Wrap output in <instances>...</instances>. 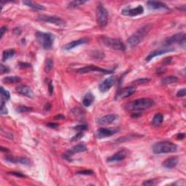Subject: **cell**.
<instances>
[{
    "label": "cell",
    "instance_id": "obj_1",
    "mask_svg": "<svg viewBox=\"0 0 186 186\" xmlns=\"http://www.w3.org/2000/svg\"><path fill=\"white\" fill-rule=\"evenodd\" d=\"M154 102L151 98H140L131 101L125 106V109L127 111L132 113H142L145 109L152 107Z\"/></svg>",
    "mask_w": 186,
    "mask_h": 186
},
{
    "label": "cell",
    "instance_id": "obj_2",
    "mask_svg": "<svg viewBox=\"0 0 186 186\" xmlns=\"http://www.w3.org/2000/svg\"><path fill=\"white\" fill-rule=\"evenodd\" d=\"M150 25L142 26L127 39V44L130 48H133L140 44L151 30Z\"/></svg>",
    "mask_w": 186,
    "mask_h": 186
},
{
    "label": "cell",
    "instance_id": "obj_3",
    "mask_svg": "<svg viewBox=\"0 0 186 186\" xmlns=\"http://www.w3.org/2000/svg\"><path fill=\"white\" fill-rule=\"evenodd\" d=\"M177 150V145L169 141H161L156 142L152 147L153 152L155 154H170V153L176 152Z\"/></svg>",
    "mask_w": 186,
    "mask_h": 186
},
{
    "label": "cell",
    "instance_id": "obj_4",
    "mask_svg": "<svg viewBox=\"0 0 186 186\" xmlns=\"http://www.w3.org/2000/svg\"><path fill=\"white\" fill-rule=\"evenodd\" d=\"M36 38L38 42L42 46L44 49H50L54 44L55 36L51 33H44L37 31L36 33Z\"/></svg>",
    "mask_w": 186,
    "mask_h": 186
},
{
    "label": "cell",
    "instance_id": "obj_5",
    "mask_svg": "<svg viewBox=\"0 0 186 186\" xmlns=\"http://www.w3.org/2000/svg\"><path fill=\"white\" fill-rule=\"evenodd\" d=\"M100 40L108 47L112 48L116 50L124 51L126 49L125 45L120 39L107 37V36H102L100 38Z\"/></svg>",
    "mask_w": 186,
    "mask_h": 186
},
{
    "label": "cell",
    "instance_id": "obj_6",
    "mask_svg": "<svg viewBox=\"0 0 186 186\" xmlns=\"http://www.w3.org/2000/svg\"><path fill=\"white\" fill-rule=\"evenodd\" d=\"M96 16L99 26L101 27H105L108 22V12L102 4H99L97 5Z\"/></svg>",
    "mask_w": 186,
    "mask_h": 186
},
{
    "label": "cell",
    "instance_id": "obj_7",
    "mask_svg": "<svg viewBox=\"0 0 186 186\" xmlns=\"http://www.w3.org/2000/svg\"><path fill=\"white\" fill-rule=\"evenodd\" d=\"M174 43H178L179 44L182 45L183 47L185 46V34L184 33H179V34H174L170 37L167 38L164 42V45H165L167 47H169V46Z\"/></svg>",
    "mask_w": 186,
    "mask_h": 186
},
{
    "label": "cell",
    "instance_id": "obj_8",
    "mask_svg": "<svg viewBox=\"0 0 186 186\" xmlns=\"http://www.w3.org/2000/svg\"><path fill=\"white\" fill-rule=\"evenodd\" d=\"M37 20L43 22H46L52 23L58 26H65L66 25V21L61 18L58 16H40L37 18Z\"/></svg>",
    "mask_w": 186,
    "mask_h": 186
},
{
    "label": "cell",
    "instance_id": "obj_9",
    "mask_svg": "<svg viewBox=\"0 0 186 186\" xmlns=\"http://www.w3.org/2000/svg\"><path fill=\"white\" fill-rule=\"evenodd\" d=\"M119 131L118 127H111V128H100L96 132V137L99 139L105 138V137H110L114 135L116 132Z\"/></svg>",
    "mask_w": 186,
    "mask_h": 186
},
{
    "label": "cell",
    "instance_id": "obj_10",
    "mask_svg": "<svg viewBox=\"0 0 186 186\" xmlns=\"http://www.w3.org/2000/svg\"><path fill=\"white\" fill-rule=\"evenodd\" d=\"M92 71H97V72H101L103 74H110L114 73V71H111V70H108V69H104L102 68L97 67L95 66H85V67H83L81 69H79L77 70V72L79 74H86V73L89 72H92Z\"/></svg>",
    "mask_w": 186,
    "mask_h": 186
},
{
    "label": "cell",
    "instance_id": "obj_11",
    "mask_svg": "<svg viewBox=\"0 0 186 186\" xmlns=\"http://www.w3.org/2000/svg\"><path fill=\"white\" fill-rule=\"evenodd\" d=\"M116 81V77L114 76H111L103 81L99 84V89L101 92H106L111 89Z\"/></svg>",
    "mask_w": 186,
    "mask_h": 186
},
{
    "label": "cell",
    "instance_id": "obj_12",
    "mask_svg": "<svg viewBox=\"0 0 186 186\" xmlns=\"http://www.w3.org/2000/svg\"><path fill=\"white\" fill-rule=\"evenodd\" d=\"M87 146L84 145V143H79L77 144V145L74 146L71 149H70L66 153V154L63 155V157L66 159H71L73 156L75 154H79V153L81 152H84L85 151H87Z\"/></svg>",
    "mask_w": 186,
    "mask_h": 186
},
{
    "label": "cell",
    "instance_id": "obj_13",
    "mask_svg": "<svg viewBox=\"0 0 186 186\" xmlns=\"http://www.w3.org/2000/svg\"><path fill=\"white\" fill-rule=\"evenodd\" d=\"M143 13L144 9L142 5H138L135 8L126 7L122 10V15L126 16H130V17L140 16V15H142Z\"/></svg>",
    "mask_w": 186,
    "mask_h": 186
},
{
    "label": "cell",
    "instance_id": "obj_14",
    "mask_svg": "<svg viewBox=\"0 0 186 186\" xmlns=\"http://www.w3.org/2000/svg\"><path fill=\"white\" fill-rule=\"evenodd\" d=\"M136 92V88L134 87H127L121 89L116 96V99H123L130 97Z\"/></svg>",
    "mask_w": 186,
    "mask_h": 186
},
{
    "label": "cell",
    "instance_id": "obj_15",
    "mask_svg": "<svg viewBox=\"0 0 186 186\" xmlns=\"http://www.w3.org/2000/svg\"><path fill=\"white\" fill-rule=\"evenodd\" d=\"M128 151H127V149H122V150L119 151L117 153L114 154V155L108 158L107 162L109 163L121 162V161L124 160L127 157Z\"/></svg>",
    "mask_w": 186,
    "mask_h": 186
},
{
    "label": "cell",
    "instance_id": "obj_16",
    "mask_svg": "<svg viewBox=\"0 0 186 186\" xmlns=\"http://www.w3.org/2000/svg\"><path fill=\"white\" fill-rule=\"evenodd\" d=\"M172 51H174V48L170 47V46L164 48V49H157V50H154V51H153V52H151L150 54H149L146 57L145 61L148 62V61H151L153 58L156 57V56L162 55L166 54V53H167V52H172Z\"/></svg>",
    "mask_w": 186,
    "mask_h": 186
},
{
    "label": "cell",
    "instance_id": "obj_17",
    "mask_svg": "<svg viewBox=\"0 0 186 186\" xmlns=\"http://www.w3.org/2000/svg\"><path fill=\"white\" fill-rule=\"evenodd\" d=\"M89 41V39L87 37H84V38H81V39H77V40H74L71 41V42L68 43L66 45L64 46V49H66V50H70L71 49H74L76 46L81 45V44H86Z\"/></svg>",
    "mask_w": 186,
    "mask_h": 186
},
{
    "label": "cell",
    "instance_id": "obj_18",
    "mask_svg": "<svg viewBox=\"0 0 186 186\" xmlns=\"http://www.w3.org/2000/svg\"><path fill=\"white\" fill-rule=\"evenodd\" d=\"M16 91L21 94L26 96L28 97H32L34 96L31 88L27 85H19L16 87Z\"/></svg>",
    "mask_w": 186,
    "mask_h": 186
},
{
    "label": "cell",
    "instance_id": "obj_19",
    "mask_svg": "<svg viewBox=\"0 0 186 186\" xmlns=\"http://www.w3.org/2000/svg\"><path fill=\"white\" fill-rule=\"evenodd\" d=\"M116 118H117V116L114 115V114L106 115L97 119V124H99V125H104V124H110V123H112L114 121H115Z\"/></svg>",
    "mask_w": 186,
    "mask_h": 186
},
{
    "label": "cell",
    "instance_id": "obj_20",
    "mask_svg": "<svg viewBox=\"0 0 186 186\" xmlns=\"http://www.w3.org/2000/svg\"><path fill=\"white\" fill-rule=\"evenodd\" d=\"M178 163H179L178 157L174 156L166 159V160L162 163V166L164 167H165V168L172 169L174 168V167H175L178 164Z\"/></svg>",
    "mask_w": 186,
    "mask_h": 186
},
{
    "label": "cell",
    "instance_id": "obj_21",
    "mask_svg": "<svg viewBox=\"0 0 186 186\" xmlns=\"http://www.w3.org/2000/svg\"><path fill=\"white\" fill-rule=\"evenodd\" d=\"M148 6L149 8L153 10H159V9H165L169 10V8L165 3L162 2V1H148L147 2Z\"/></svg>",
    "mask_w": 186,
    "mask_h": 186
},
{
    "label": "cell",
    "instance_id": "obj_22",
    "mask_svg": "<svg viewBox=\"0 0 186 186\" xmlns=\"http://www.w3.org/2000/svg\"><path fill=\"white\" fill-rule=\"evenodd\" d=\"M23 4H24L25 5L29 7L36 10H45V7L43 5H41V4H38L36 2H34V1H29V0L28 1H23Z\"/></svg>",
    "mask_w": 186,
    "mask_h": 186
},
{
    "label": "cell",
    "instance_id": "obj_23",
    "mask_svg": "<svg viewBox=\"0 0 186 186\" xmlns=\"http://www.w3.org/2000/svg\"><path fill=\"white\" fill-rule=\"evenodd\" d=\"M94 96L91 92H88L83 97L82 103L85 107H89L94 102Z\"/></svg>",
    "mask_w": 186,
    "mask_h": 186
},
{
    "label": "cell",
    "instance_id": "obj_24",
    "mask_svg": "<svg viewBox=\"0 0 186 186\" xmlns=\"http://www.w3.org/2000/svg\"><path fill=\"white\" fill-rule=\"evenodd\" d=\"M178 81V78L174 76H169L164 78L162 80V84L163 85H168V84H173V83Z\"/></svg>",
    "mask_w": 186,
    "mask_h": 186
},
{
    "label": "cell",
    "instance_id": "obj_25",
    "mask_svg": "<svg viewBox=\"0 0 186 186\" xmlns=\"http://www.w3.org/2000/svg\"><path fill=\"white\" fill-rule=\"evenodd\" d=\"M21 79L19 76H6V77L3 78L2 81H4V83L5 84H14V83L19 82L21 81Z\"/></svg>",
    "mask_w": 186,
    "mask_h": 186
},
{
    "label": "cell",
    "instance_id": "obj_26",
    "mask_svg": "<svg viewBox=\"0 0 186 186\" xmlns=\"http://www.w3.org/2000/svg\"><path fill=\"white\" fill-rule=\"evenodd\" d=\"M163 121H164V116L162 115V114H156L155 116H154V119L152 120V124L153 125L156 126H159L160 124H162Z\"/></svg>",
    "mask_w": 186,
    "mask_h": 186
},
{
    "label": "cell",
    "instance_id": "obj_27",
    "mask_svg": "<svg viewBox=\"0 0 186 186\" xmlns=\"http://www.w3.org/2000/svg\"><path fill=\"white\" fill-rule=\"evenodd\" d=\"M15 53H16V52H15V50L13 49H7V50H4L2 54V61H6L7 60H9L10 58H12L14 56Z\"/></svg>",
    "mask_w": 186,
    "mask_h": 186
},
{
    "label": "cell",
    "instance_id": "obj_28",
    "mask_svg": "<svg viewBox=\"0 0 186 186\" xmlns=\"http://www.w3.org/2000/svg\"><path fill=\"white\" fill-rule=\"evenodd\" d=\"M137 137H140V135H138V134H129L128 136H124V137H119V138L117 139L116 142H126V141H129V140H132L137 138Z\"/></svg>",
    "mask_w": 186,
    "mask_h": 186
},
{
    "label": "cell",
    "instance_id": "obj_29",
    "mask_svg": "<svg viewBox=\"0 0 186 186\" xmlns=\"http://www.w3.org/2000/svg\"><path fill=\"white\" fill-rule=\"evenodd\" d=\"M0 92H1V101L2 102H5V101H7L10 99V92L7 90H6V89H4V87H1V88H0Z\"/></svg>",
    "mask_w": 186,
    "mask_h": 186
},
{
    "label": "cell",
    "instance_id": "obj_30",
    "mask_svg": "<svg viewBox=\"0 0 186 186\" xmlns=\"http://www.w3.org/2000/svg\"><path fill=\"white\" fill-rule=\"evenodd\" d=\"M53 66H54V62L52 58H47L45 61V65H44V70L45 72L48 73L51 71V70L53 69Z\"/></svg>",
    "mask_w": 186,
    "mask_h": 186
},
{
    "label": "cell",
    "instance_id": "obj_31",
    "mask_svg": "<svg viewBox=\"0 0 186 186\" xmlns=\"http://www.w3.org/2000/svg\"><path fill=\"white\" fill-rule=\"evenodd\" d=\"M16 163L28 166L31 164V161L26 157H16Z\"/></svg>",
    "mask_w": 186,
    "mask_h": 186
},
{
    "label": "cell",
    "instance_id": "obj_32",
    "mask_svg": "<svg viewBox=\"0 0 186 186\" xmlns=\"http://www.w3.org/2000/svg\"><path fill=\"white\" fill-rule=\"evenodd\" d=\"M86 2H87L86 1H78V0H76V1H71V2H69L68 6H69V7L70 8H75L85 4Z\"/></svg>",
    "mask_w": 186,
    "mask_h": 186
},
{
    "label": "cell",
    "instance_id": "obj_33",
    "mask_svg": "<svg viewBox=\"0 0 186 186\" xmlns=\"http://www.w3.org/2000/svg\"><path fill=\"white\" fill-rule=\"evenodd\" d=\"M32 110V108L29 107H26V106H18V107L16 108V111L18 113H25V112H29V111H31Z\"/></svg>",
    "mask_w": 186,
    "mask_h": 186
},
{
    "label": "cell",
    "instance_id": "obj_34",
    "mask_svg": "<svg viewBox=\"0 0 186 186\" xmlns=\"http://www.w3.org/2000/svg\"><path fill=\"white\" fill-rule=\"evenodd\" d=\"M76 174H82V175H92L94 174V172L90 169H84L82 171H79V172H76Z\"/></svg>",
    "mask_w": 186,
    "mask_h": 186
},
{
    "label": "cell",
    "instance_id": "obj_35",
    "mask_svg": "<svg viewBox=\"0 0 186 186\" xmlns=\"http://www.w3.org/2000/svg\"><path fill=\"white\" fill-rule=\"evenodd\" d=\"M8 111L7 108H6V106H4V102L1 101V108H0V114L1 115H6L7 114Z\"/></svg>",
    "mask_w": 186,
    "mask_h": 186
},
{
    "label": "cell",
    "instance_id": "obj_36",
    "mask_svg": "<svg viewBox=\"0 0 186 186\" xmlns=\"http://www.w3.org/2000/svg\"><path fill=\"white\" fill-rule=\"evenodd\" d=\"M150 81V79H148V78H143V79H140L137 80H135L134 81V84H145L146 82H148Z\"/></svg>",
    "mask_w": 186,
    "mask_h": 186
},
{
    "label": "cell",
    "instance_id": "obj_37",
    "mask_svg": "<svg viewBox=\"0 0 186 186\" xmlns=\"http://www.w3.org/2000/svg\"><path fill=\"white\" fill-rule=\"evenodd\" d=\"M92 57L94 58H97V59H101V58H103L104 57V55L103 54L102 52L97 51V52H92Z\"/></svg>",
    "mask_w": 186,
    "mask_h": 186
},
{
    "label": "cell",
    "instance_id": "obj_38",
    "mask_svg": "<svg viewBox=\"0 0 186 186\" xmlns=\"http://www.w3.org/2000/svg\"><path fill=\"white\" fill-rule=\"evenodd\" d=\"M9 71H10L9 68L4 66L3 64H0V74H5V73H8Z\"/></svg>",
    "mask_w": 186,
    "mask_h": 186
},
{
    "label": "cell",
    "instance_id": "obj_39",
    "mask_svg": "<svg viewBox=\"0 0 186 186\" xmlns=\"http://www.w3.org/2000/svg\"><path fill=\"white\" fill-rule=\"evenodd\" d=\"M74 129H75V130L80 131V132H81V131L87 130V126L86 125V124H81V125L76 126V127H74Z\"/></svg>",
    "mask_w": 186,
    "mask_h": 186
},
{
    "label": "cell",
    "instance_id": "obj_40",
    "mask_svg": "<svg viewBox=\"0 0 186 186\" xmlns=\"http://www.w3.org/2000/svg\"><path fill=\"white\" fill-rule=\"evenodd\" d=\"M186 94V89L185 88H183V89H180L179 90L178 92L177 93V96L178 97H185Z\"/></svg>",
    "mask_w": 186,
    "mask_h": 186
},
{
    "label": "cell",
    "instance_id": "obj_41",
    "mask_svg": "<svg viewBox=\"0 0 186 186\" xmlns=\"http://www.w3.org/2000/svg\"><path fill=\"white\" fill-rule=\"evenodd\" d=\"M142 185H156V182L154 180H145L142 182Z\"/></svg>",
    "mask_w": 186,
    "mask_h": 186
},
{
    "label": "cell",
    "instance_id": "obj_42",
    "mask_svg": "<svg viewBox=\"0 0 186 186\" xmlns=\"http://www.w3.org/2000/svg\"><path fill=\"white\" fill-rule=\"evenodd\" d=\"M18 66H19L20 68H21V69H27V68L31 67V64L29 63L20 62L19 63H18Z\"/></svg>",
    "mask_w": 186,
    "mask_h": 186
},
{
    "label": "cell",
    "instance_id": "obj_43",
    "mask_svg": "<svg viewBox=\"0 0 186 186\" xmlns=\"http://www.w3.org/2000/svg\"><path fill=\"white\" fill-rule=\"evenodd\" d=\"M48 89H49V92L50 94H52L53 93V89H54V88H53V84H52V81L49 80V81H48Z\"/></svg>",
    "mask_w": 186,
    "mask_h": 186
},
{
    "label": "cell",
    "instance_id": "obj_44",
    "mask_svg": "<svg viewBox=\"0 0 186 186\" xmlns=\"http://www.w3.org/2000/svg\"><path fill=\"white\" fill-rule=\"evenodd\" d=\"M8 174H10V175L16 176V177H25V175L22 173H20V172H8Z\"/></svg>",
    "mask_w": 186,
    "mask_h": 186
},
{
    "label": "cell",
    "instance_id": "obj_45",
    "mask_svg": "<svg viewBox=\"0 0 186 186\" xmlns=\"http://www.w3.org/2000/svg\"><path fill=\"white\" fill-rule=\"evenodd\" d=\"M83 136H84V134H83L82 132H79V133L76 134L74 137H72L71 140H77L81 139Z\"/></svg>",
    "mask_w": 186,
    "mask_h": 186
},
{
    "label": "cell",
    "instance_id": "obj_46",
    "mask_svg": "<svg viewBox=\"0 0 186 186\" xmlns=\"http://www.w3.org/2000/svg\"><path fill=\"white\" fill-rule=\"evenodd\" d=\"M7 29H8V27L7 26H3L1 28V39H2V37H3V36H4V33L6 32L7 31Z\"/></svg>",
    "mask_w": 186,
    "mask_h": 186
},
{
    "label": "cell",
    "instance_id": "obj_47",
    "mask_svg": "<svg viewBox=\"0 0 186 186\" xmlns=\"http://www.w3.org/2000/svg\"><path fill=\"white\" fill-rule=\"evenodd\" d=\"M171 61H172V58H166L163 61V64L164 65H167L170 64Z\"/></svg>",
    "mask_w": 186,
    "mask_h": 186
},
{
    "label": "cell",
    "instance_id": "obj_48",
    "mask_svg": "<svg viewBox=\"0 0 186 186\" xmlns=\"http://www.w3.org/2000/svg\"><path fill=\"white\" fill-rule=\"evenodd\" d=\"M13 33H14L16 35L19 36V35L21 34V30L20 28H15V29H13Z\"/></svg>",
    "mask_w": 186,
    "mask_h": 186
},
{
    "label": "cell",
    "instance_id": "obj_49",
    "mask_svg": "<svg viewBox=\"0 0 186 186\" xmlns=\"http://www.w3.org/2000/svg\"><path fill=\"white\" fill-rule=\"evenodd\" d=\"M46 125H47L49 127L54 128V129H55V128H57L58 127V124H55V123H52V122L48 123V124H46Z\"/></svg>",
    "mask_w": 186,
    "mask_h": 186
},
{
    "label": "cell",
    "instance_id": "obj_50",
    "mask_svg": "<svg viewBox=\"0 0 186 186\" xmlns=\"http://www.w3.org/2000/svg\"><path fill=\"white\" fill-rule=\"evenodd\" d=\"M166 71V69H164V68H159V69H156V74H163V73H164Z\"/></svg>",
    "mask_w": 186,
    "mask_h": 186
},
{
    "label": "cell",
    "instance_id": "obj_51",
    "mask_svg": "<svg viewBox=\"0 0 186 186\" xmlns=\"http://www.w3.org/2000/svg\"><path fill=\"white\" fill-rule=\"evenodd\" d=\"M177 139L182 140V138H184V137H185V133H179V134H177Z\"/></svg>",
    "mask_w": 186,
    "mask_h": 186
},
{
    "label": "cell",
    "instance_id": "obj_52",
    "mask_svg": "<svg viewBox=\"0 0 186 186\" xmlns=\"http://www.w3.org/2000/svg\"><path fill=\"white\" fill-rule=\"evenodd\" d=\"M55 119H65V116L62 115V114H59V115H56L55 116Z\"/></svg>",
    "mask_w": 186,
    "mask_h": 186
},
{
    "label": "cell",
    "instance_id": "obj_53",
    "mask_svg": "<svg viewBox=\"0 0 186 186\" xmlns=\"http://www.w3.org/2000/svg\"><path fill=\"white\" fill-rule=\"evenodd\" d=\"M50 108H51V105L49 104V103L46 104L45 106H44V109H45V110H46V111H49V109H50Z\"/></svg>",
    "mask_w": 186,
    "mask_h": 186
},
{
    "label": "cell",
    "instance_id": "obj_54",
    "mask_svg": "<svg viewBox=\"0 0 186 186\" xmlns=\"http://www.w3.org/2000/svg\"><path fill=\"white\" fill-rule=\"evenodd\" d=\"M1 151H2V152H8V151H9L8 149L4 148H3V147H1Z\"/></svg>",
    "mask_w": 186,
    "mask_h": 186
}]
</instances>
